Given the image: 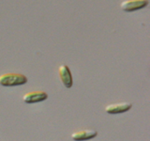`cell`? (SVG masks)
Segmentation results:
<instances>
[{
  "mask_svg": "<svg viewBox=\"0 0 150 141\" xmlns=\"http://www.w3.org/2000/svg\"><path fill=\"white\" fill-rule=\"evenodd\" d=\"M27 82V77L21 73H4L0 75V85L4 87L21 86Z\"/></svg>",
  "mask_w": 150,
  "mask_h": 141,
  "instance_id": "obj_1",
  "label": "cell"
},
{
  "mask_svg": "<svg viewBox=\"0 0 150 141\" xmlns=\"http://www.w3.org/2000/svg\"><path fill=\"white\" fill-rule=\"evenodd\" d=\"M148 5V0H125L121 3L120 8L122 11L131 12L141 9Z\"/></svg>",
  "mask_w": 150,
  "mask_h": 141,
  "instance_id": "obj_2",
  "label": "cell"
},
{
  "mask_svg": "<svg viewBox=\"0 0 150 141\" xmlns=\"http://www.w3.org/2000/svg\"><path fill=\"white\" fill-rule=\"evenodd\" d=\"M48 98V94L44 91L38 90V91H31L27 92L23 96V100L26 103H35L46 100Z\"/></svg>",
  "mask_w": 150,
  "mask_h": 141,
  "instance_id": "obj_3",
  "label": "cell"
},
{
  "mask_svg": "<svg viewBox=\"0 0 150 141\" xmlns=\"http://www.w3.org/2000/svg\"><path fill=\"white\" fill-rule=\"evenodd\" d=\"M58 73H59V77H60L64 86L67 88H71L73 80H72L71 73H70V70L68 66L66 64L60 65V67L58 69Z\"/></svg>",
  "mask_w": 150,
  "mask_h": 141,
  "instance_id": "obj_4",
  "label": "cell"
},
{
  "mask_svg": "<svg viewBox=\"0 0 150 141\" xmlns=\"http://www.w3.org/2000/svg\"><path fill=\"white\" fill-rule=\"evenodd\" d=\"M132 105L129 102H123V103H117L109 105L105 107V111L108 114H119V113H124L129 111Z\"/></svg>",
  "mask_w": 150,
  "mask_h": 141,
  "instance_id": "obj_5",
  "label": "cell"
},
{
  "mask_svg": "<svg viewBox=\"0 0 150 141\" xmlns=\"http://www.w3.org/2000/svg\"><path fill=\"white\" fill-rule=\"evenodd\" d=\"M97 135L98 132L96 130H81L74 132L71 135V138L75 141H83L96 137Z\"/></svg>",
  "mask_w": 150,
  "mask_h": 141,
  "instance_id": "obj_6",
  "label": "cell"
}]
</instances>
